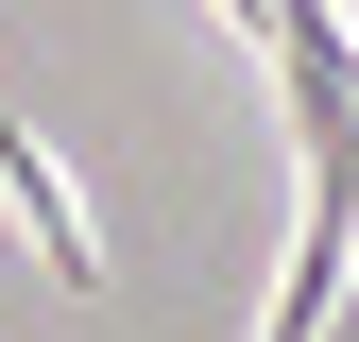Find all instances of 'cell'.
I'll return each mask as SVG.
<instances>
[{"label":"cell","mask_w":359,"mask_h":342,"mask_svg":"<svg viewBox=\"0 0 359 342\" xmlns=\"http://www.w3.org/2000/svg\"><path fill=\"white\" fill-rule=\"evenodd\" d=\"M0 189H18V223H34V256H52L69 291H103V223H86V189L52 171V137H34V120H0Z\"/></svg>","instance_id":"obj_1"}]
</instances>
